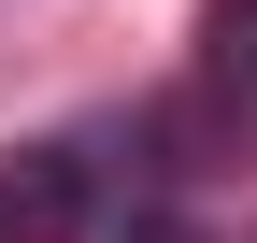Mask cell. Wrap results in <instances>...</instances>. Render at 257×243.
I'll return each instance as SVG.
<instances>
[{
  "label": "cell",
  "mask_w": 257,
  "mask_h": 243,
  "mask_svg": "<svg viewBox=\"0 0 257 243\" xmlns=\"http://www.w3.org/2000/svg\"><path fill=\"white\" fill-rule=\"evenodd\" d=\"M114 172H128V129H43L0 172V243H86L114 215Z\"/></svg>",
  "instance_id": "1"
},
{
  "label": "cell",
  "mask_w": 257,
  "mask_h": 243,
  "mask_svg": "<svg viewBox=\"0 0 257 243\" xmlns=\"http://www.w3.org/2000/svg\"><path fill=\"white\" fill-rule=\"evenodd\" d=\"M114 243H200V229H186V215H128Z\"/></svg>",
  "instance_id": "3"
},
{
  "label": "cell",
  "mask_w": 257,
  "mask_h": 243,
  "mask_svg": "<svg viewBox=\"0 0 257 243\" xmlns=\"http://www.w3.org/2000/svg\"><path fill=\"white\" fill-rule=\"evenodd\" d=\"M214 100L257 114V0H214Z\"/></svg>",
  "instance_id": "2"
}]
</instances>
